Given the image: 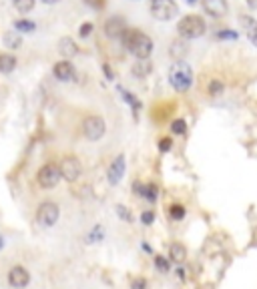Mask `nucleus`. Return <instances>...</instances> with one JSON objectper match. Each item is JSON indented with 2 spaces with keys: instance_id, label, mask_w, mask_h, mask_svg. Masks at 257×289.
Segmentation results:
<instances>
[{
  "instance_id": "24",
  "label": "nucleus",
  "mask_w": 257,
  "mask_h": 289,
  "mask_svg": "<svg viewBox=\"0 0 257 289\" xmlns=\"http://www.w3.org/2000/svg\"><path fill=\"white\" fill-rule=\"evenodd\" d=\"M155 267H157V271H161V273H169L171 271V259L169 257H163V255H155Z\"/></svg>"
},
{
  "instance_id": "36",
  "label": "nucleus",
  "mask_w": 257,
  "mask_h": 289,
  "mask_svg": "<svg viewBox=\"0 0 257 289\" xmlns=\"http://www.w3.org/2000/svg\"><path fill=\"white\" fill-rule=\"evenodd\" d=\"M133 191H135L137 197H143V193H145V185H143L141 181H135V183H133Z\"/></svg>"
},
{
  "instance_id": "20",
  "label": "nucleus",
  "mask_w": 257,
  "mask_h": 289,
  "mask_svg": "<svg viewBox=\"0 0 257 289\" xmlns=\"http://www.w3.org/2000/svg\"><path fill=\"white\" fill-rule=\"evenodd\" d=\"M185 215H187L185 205H181V203H173V205H169V217L173 219V221H183V219H185Z\"/></svg>"
},
{
  "instance_id": "14",
  "label": "nucleus",
  "mask_w": 257,
  "mask_h": 289,
  "mask_svg": "<svg viewBox=\"0 0 257 289\" xmlns=\"http://www.w3.org/2000/svg\"><path fill=\"white\" fill-rule=\"evenodd\" d=\"M58 53L64 56V60H69V58L78 54V47H77V42L71 36H62L58 40Z\"/></svg>"
},
{
  "instance_id": "12",
  "label": "nucleus",
  "mask_w": 257,
  "mask_h": 289,
  "mask_svg": "<svg viewBox=\"0 0 257 289\" xmlns=\"http://www.w3.org/2000/svg\"><path fill=\"white\" fill-rule=\"evenodd\" d=\"M54 77L58 80H75L77 79V71H75V66L71 60H58L54 64Z\"/></svg>"
},
{
  "instance_id": "42",
  "label": "nucleus",
  "mask_w": 257,
  "mask_h": 289,
  "mask_svg": "<svg viewBox=\"0 0 257 289\" xmlns=\"http://www.w3.org/2000/svg\"><path fill=\"white\" fill-rule=\"evenodd\" d=\"M2 247H4V237L0 235V249H2Z\"/></svg>"
},
{
  "instance_id": "23",
  "label": "nucleus",
  "mask_w": 257,
  "mask_h": 289,
  "mask_svg": "<svg viewBox=\"0 0 257 289\" xmlns=\"http://www.w3.org/2000/svg\"><path fill=\"white\" fill-rule=\"evenodd\" d=\"M143 197L147 199L149 203H155L157 199H159V187H157L155 183H147V185H145V193H143Z\"/></svg>"
},
{
  "instance_id": "13",
  "label": "nucleus",
  "mask_w": 257,
  "mask_h": 289,
  "mask_svg": "<svg viewBox=\"0 0 257 289\" xmlns=\"http://www.w3.org/2000/svg\"><path fill=\"white\" fill-rule=\"evenodd\" d=\"M106 177H109V183L111 185H119L121 183V179L125 177V155H119V157L111 163Z\"/></svg>"
},
{
  "instance_id": "21",
  "label": "nucleus",
  "mask_w": 257,
  "mask_h": 289,
  "mask_svg": "<svg viewBox=\"0 0 257 289\" xmlns=\"http://www.w3.org/2000/svg\"><path fill=\"white\" fill-rule=\"evenodd\" d=\"M223 91H225V84H223V80H219V79H213V80L209 82V86H207L209 97H221Z\"/></svg>"
},
{
  "instance_id": "5",
  "label": "nucleus",
  "mask_w": 257,
  "mask_h": 289,
  "mask_svg": "<svg viewBox=\"0 0 257 289\" xmlns=\"http://www.w3.org/2000/svg\"><path fill=\"white\" fill-rule=\"evenodd\" d=\"M58 217H60V209L52 201L40 203L38 209H36V223L40 227H52L56 221H58Z\"/></svg>"
},
{
  "instance_id": "25",
  "label": "nucleus",
  "mask_w": 257,
  "mask_h": 289,
  "mask_svg": "<svg viewBox=\"0 0 257 289\" xmlns=\"http://www.w3.org/2000/svg\"><path fill=\"white\" fill-rule=\"evenodd\" d=\"M241 22L247 26V34H249L251 42H255V44H257V22H255V20H251V18H247V16H243V18H241Z\"/></svg>"
},
{
  "instance_id": "26",
  "label": "nucleus",
  "mask_w": 257,
  "mask_h": 289,
  "mask_svg": "<svg viewBox=\"0 0 257 289\" xmlns=\"http://www.w3.org/2000/svg\"><path fill=\"white\" fill-rule=\"evenodd\" d=\"M34 4H36V0H14V8L18 12H23V14L30 12L34 8Z\"/></svg>"
},
{
  "instance_id": "1",
  "label": "nucleus",
  "mask_w": 257,
  "mask_h": 289,
  "mask_svg": "<svg viewBox=\"0 0 257 289\" xmlns=\"http://www.w3.org/2000/svg\"><path fill=\"white\" fill-rule=\"evenodd\" d=\"M121 38H123V47L137 60H149V56L153 53V40L149 34L141 32L139 28H127Z\"/></svg>"
},
{
  "instance_id": "16",
  "label": "nucleus",
  "mask_w": 257,
  "mask_h": 289,
  "mask_svg": "<svg viewBox=\"0 0 257 289\" xmlns=\"http://www.w3.org/2000/svg\"><path fill=\"white\" fill-rule=\"evenodd\" d=\"M169 259L175 261V263H183L187 259V249H185L183 243H179V241L171 243L169 245Z\"/></svg>"
},
{
  "instance_id": "37",
  "label": "nucleus",
  "mask_w": 257,
  "mask_h": 289,
  "mask_svg": "<svg viewBox=\"0 0 257 289\" xmlns=\"http://www.w3.org/2000/svg\"><path fill=\"white\" fill-rule=\"evenodd\" d=\"M103 69H104V75H106V79H109V80H113V79H115V73L111 71V66L106 64V62L103 64Z\"/></svg>"
},
{
  "instance_id": "32",
  "label": "nucleus",
  "mask_w": 257,
  "mask_h": 289,
  "mask_svg": "<svg viewBox=\"0 0 257 289\" xmlns=\"http://www.w3.org/2000/svg\"><path fill=\"white\" fill-rule=\"evenodd\" d=\"M91 32H93V25H91V22H84V25H80V28H78V36L80 38L91 36Z\"/></svg>"
},
{
  "instance_id": "29",
  "label": "nucleus",
  "mask_w": 257,
  "mask_h": 289,
  "mask_svg": "<svg viewBox=\"0 0 257 289\" xmlns=\"http://www.w3.org/2000/svg\"><path fill=\"white\" fill-rule=\"evenodd\" d=\"M103 237H104V233H103V227H101V225H97V227H93V231L89 233L87 241H89V243H95V241H101Z\"/></svg>"
},
{
  "instance_id": "19",
  "label": "nucleus",
  "mask_w": 257,
  "mask_h": 289,
  "mask_svg": "<svg viewBox=\"0 0 257 289\" xmlns=\"http://www.w3.org/2000/svg\"><path fill=\"white\" fill-rule=\"evenodd\" d=\"M14 30L20 32V34H26V32H34L36 30V25L32 20H26V18H18L14 20Z\"/></svg>"
},
{
  "instance_id": "34",
  "label": "nucleus",
  "mask_w": 257,
  "mask_h": 289,
  "mask_svg": "<svg viewBox=\"0 0 257 289\" xmlns=\"http://www.w3.org/2000/svg\"><path fill=\"white\" fill-rule=\"evenodd\" d=\"M91 8H95V10H103L104 6H106V0H84Z\"/></svg>"
},
{
  "instance_id": "33",
  "label": "nucleus",
  "mask_w": 257,
  "mask_h": 289,
  "mask_svg": "<svg viewBox=\"0 0 257 289\" xmlns=\"http://www.w3.org/2000/svg\"><path fill=\"white\" fill-rule=\"evenodd\" d=\"M117 213H119V217L123 219V221H128V223H131V211H128L125 205H117Z\"/></svg>"
},
{
  "instance_id": "27",
  "label": "nucleus",
  "mask_w": 257,
  "mask_h": 289,
  "mask_svg": "<svg viewBox=\"0 0 257 289\" xmlns=\"http://www.w3.org/2000/svg\"><path fill=\"white\" fill-rule=\"evenodd\" d=\"M171 132H173V135H185V132H187L185 119H175L173 123H171Z\"/></svg>"
},
{
  "instance_id": "8",
  "label": "nucleus",
  "mask_w": 257,
  "mask_h": 289,
  "mask_svg": "<svg viewBox=\"0 0 257 289\" xmlns=\"http://www.w3.org/2000/svg\"><path fill=\"white\" fill-rule=\"evenodd\" d=\"M58 167H60V175H62L64 181L75 183L78 177H80V163L75 157H64Z\"/></svg>"
},
{
  "instance_id": "30",
  "label": "nucleus",
  "mask_w": 257,
  "mask_h": 289,
  "mask_svg": "<svg viewBox=\"0 0 257 289\" xmlns=\"http://www.w3.org/2000/svg\"><path fill=\"white\" fill-rule=\"evenodd\" d=\"M141 223H143V225H153V223H155V213L149 211V209L143 211V213H141Z\"/></svg>"
},
{
  "instance_id": "38",
  "label": "nucleus",
  "mask_w": 257,
  "mask_h": 289,
  "mask_svg": "<svg viewBox=\"0 0 257 289\" xmlns=\"http://www.w3.org/2000/svg\"><path fill=\"white\" fill-rule=\"evenodd\" d=\"M177 277H179L181 281H187V271H185V267H181V265L177 267Z\"/></svg>"
},
{
  "instance_id": "35",
  "label": "nucleus",
  "mask_w": 257,
  "mask_h": 289,
  "mask_svg": "<svg viewBox=\"0 0 257 289\" xmlns=\"http://www.w3.org/2000/svg\"><path fill=\"white\" fill-rule=\"evenodd\" d=\"M131 289H147V279L145 277H135L131 281Z\"/></svg>"
},
{
  "instance_id": "41",
  "label": "nucleus",
  "mask_w": 257,
  "mask_h": 289,
  "mask_svg": "<svg viewBox=\"0 0 257 289\" xmlns=\"http://www.w3.org/2000/svg\"><path fill=\"white\" fill-rule=\"evenodd\" d=\"M45 4H54V2H58V0H42Z\"/></svg>"
},
{
  "instance_id": "6",
  "label": "nucleus",
  "mask_w": 257,
  "mask_h": 289,
  "mask_svg": "<svg viewBox=\"0 0 257 289\" xmlns=\"http://www.w3.org/2000/svg\"><path fill=\"white\" fill-rule=\"evenodd\" d=\"M106 131V125H104V119L99 117V115H89L87 119L82 121V135L87 137L89 141H99Z\"/></svg>"
},
{
  "instance_id": "11",
  "label": "nucleus",
  "mask_w": 257,
  "mask_h": 289,
  "mask_svg": "<svg viewBox=\"0 0 257 289\" xmlns=\"http://www.w3.org/2000/svg\"><path fill=\"white\" fill-rule=\"evenodd\" d=\"M203 10L213 18H223L229 12L227 0H203Z\"/></svg>"
},
{
  "instance_id": "17",
  "label": "nucleus",
  "mask_w": 257,
  "mask_h": 289,
  "mask_svg": "<svg viewBox=\"0 0 257 289\" xmlns=\"http://www.w3.org/2000/svg\"><path fill=\"white\" fill-rule=\"evenodd\" d=\"M16 69V56L10 53H0V73H12Z\"/></svg>"
},
{
  "instance_id": "18",
  "label": "nucleus",
  "mask_w": 257,
  "mask_h": 289,
  "mask_svg": "<svg viewBox=\"0 0 257 289\" xmlns=\"http://www.w3.org/2000/svg\"><path fill=\"white\" fill-rule=\"evenodd\" d=\"M4 47L10 49V51H16V49L23 47V36H20V32H16V30L4 32Z\"/></svg>"
},
{
  "instance_id": "44",
  "label": "nucleus",
  "mask_w": 257,
  "mask_h": 289,
  "mask_svg": "<svg viewBox=\"0 0 257 289\" xmlns=\"http://www.w3.org/2000/svg\"><path fill=\"white\" fill-rule=\"evenodd\" d=\"M153 2H155V0H153Z\"/></svg>"
},
{
  "instance_id": "31",
  "label": "nucleus",
  "mask_w": 257,
  "mask_h": 289,
  "mask_svg": "<svg viewBox=\"0 0 257 289\" xmlns=\"http://www.w3.org/2000/svg\"><path fill=\"white\" fill-rule=\"evenodd\" d=\"M171 147H173V139L163 137V139L159 141V151H161V153H169V151H171Z\"/></svg>"
},
{
  "instance_id": "10",
  "label": "nucleus",
  "mask_w": 257,
  "mask_h": 289,
  "mask_svg": "<svg viewBox=\"0 0 257 289\" xmlns=\"http://www.w3.org/2000/svg\"><path fill=\"white\" fill-rule=\"evenodd\" d=\"M127 30V22L123 16H111L104 22V34L109 38H121Z\"/></svg>"
},
{
  "instance_id": "28",
  "label": "nucleus",
  "mask_w": 257,
  "mask_h": 289,
  "mask_svg": "<svg viewBox=\"0 0 257 289\" xmlns=\"http://www.w3.org/2000/svg\"><path fill=\"white\" fill-rule=\"evenodd\" d=\"M119 91L123 93V97H125V101L128 103V105H131L133 106V110H135V117H137V113H139V108H141V103L135 99V95L133 93H127V91H123V88H119Z\"/></svg>"
},
{
  "instance_id": "15",
  "label": "nucleus",
  "mask_w": 257,
  "mask_h": 289,
  "mask_svg": "<svg viewBox=\"0 0 257 289\" xmlns=\"http://www.w3.org/2000/svg\"><path fill=\"white\" fill-rule=\"evenodd\" d=\"M187 53H189V49H187V42H185L183 38L171 42L169 54H171V58H175V62H177V60H183V58L187 56Z\"/></svg>"
},
{
  "instance_id": "22",
  "label": "nucleus",
  "mask_w": 257,
  "mask_h": 289,
  "mask_svg": "<svg viewBox=\"0 0 257 289\" xmlns=\"http://www.w3.org/2000/svg\"><path fill=\"white\" fill-rule=\"evenodd\" d=\"M149 73H151V62L149 60H137L133 64V75L135 77H147Z\"/></svg>"
},
{
  "instance_id": "43",
  "label": "nucleus",
  "mask_w": 257,
  "mask_h": 289,
  "mask_svg": "<svg viewBox=\"0 0 257 289\" xmlns=\"http://www.w3.org/2000/svg\"><path fill=\"white\" fill-rule=\"evenodd\" d=\"M187 2H189V4H193V2H195V0H187Z\"/></svg>"
},
{
  "instance_id": "40",
  "label": "nucleus",
  "mask_w": 257,
  "mask_h": 289,
  "mask_svg": "<svg viewBox=\"0 0 257 289\" xmlns=\"http://www.w3.org/2000/svg\"><path fill=\"white\" fill-rule=\"evenodd\" d=\"M141 249H143V251H147V253H153V249H151V245H149V243H143Z\"/></svg>"
},
{
  "instance_id": "2",
  "label": "nucleus",
  "mask_w": 257,
  "mask_h": 289,
  "mask_svg": "<svg viewBox=\"0 0 257 289\" xmlns=\"http://www.w3.org/2000/svg\"><path fill=\"white\" fill-rule=\"evenodd\" d=\"M169 84L173 86L177 93H187L193 84V69L187 62L177 60L169 69Z\"/></svg>"
},
{
  "instance_id": "39",
  "label": "nucleus",
  "mask_w": 257,
  "mask_h": 289,
  "mask_svg": "<svg viewBox=\"0 0 257 289\" xmlns=\"http://www.w3.org/2000/svg\"><path fill=\"white\" fill-rule=\"evenodd\" d=\"M219 38H235V32H231V30H221V32H219Z\"/></svg>"
},
{
  "instance_id": "3",
  "label": "nucleus",
  "mask_w": 257,
  "mask_h": 289,
  "mask_svg": "<svg viewBox=\"0 0 257 289\" xmlns=\"http://www.w3.org/2000/svg\"><path fill=\"white\" fill-rule=\"evenodd\" d=\"M205 20L197 14H187L177 22V32L183 40H191V38H199L205 34Z\"/></svg>"
},
{
  "instance_id": "4",
  "label": "nucleus",
  "mask_w": 257,
  "mask_h": 289,
  "mask_svg": "<svg viewBox=\"0 0 257 289\" xmlns=\"http://www.w3.org/2000/svg\"><path fill=\"white\" fill-rule=\"evenodd\" d=\"M62 179V175H60V167L54 165V163H47V165H42L36 173V181L42 189H52L58 185V181Z\"/></svg>"
},
{
  "instance_id": "9",
  "label": "nucleus",
  "mask_w": 257,
  "mask_h": 289,
  "mask_svg": "<svg viewBox=\"0 0 257 289\" xmlns=\"http://www.w3.org/2000/svg\"><path fill=\"white\" fill-rule=\"evenodd\" d=\"M8 283L14 289H25L30 283V273L23 267V265H14V267L8 271Z\"/></svg>"
},
{
  "instance_id": "7",
  "label": "nucleus",
  "mask_w": 257,
  "mask_h": 289,
  "mask_svg": "<svg viewBox=\"0 0 257 289\" xmlns=\"http://www.w3.org/2000/svg\"><path fill=\"white\" fill-rule=\"evenodd\" d=\"M177 12H179V6L175 0H155L151 4V14L157 20H171L177 16Z\"/></svg>"
}]
</instances>
